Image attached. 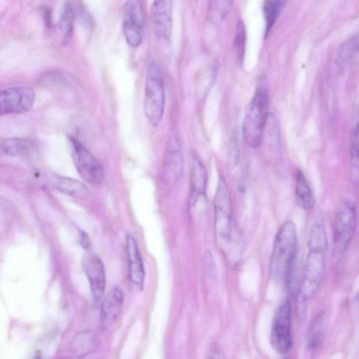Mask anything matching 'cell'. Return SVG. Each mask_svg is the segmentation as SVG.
<instances>
[{
    "label": "cell",
    "mask_w": 359,
    "mask_h": 359,
    "mask_svg": "<svg viewBox=\"0 0 359 359\" xmlns=\"http://www.w3.org/2000/svg\"><path fill=\"white\" fill-rule=\"evenodd\" d=\"M215 242L225 259L236 264L243 252V241L233 217L231 193L223 176H220L214 201Z\"/></svg>",
    "instance_id": "1"
},
{
    "label": "cell",
    "mask_w": 359,
    "mask_h": 359,
    "mask_svg": "<svg viewBox=\"0 0 359 359\" xmlns=\"http://www.w3.org/2000/svg\"><path fill=\"white\" fill-rule=\"evenodd\" d=\"M327 238L325 224L315 222L309 233L299 294L302 302L313 298L318 292L325 272Z\"/></svg>",
    "instance_id": "2"
},
{
    "label": "cell",
    "mask_w": 359,
    "mask_h": 359,
    "mask_svg": "<svg viewBox=\"0 0 359 359\" xmlns=\"http://www.w3.org/2000/svg\"><path fill=\"white\" fill-rule=\"evenodd\" d=\"M297 231L294 222L286 220L278 230L274 238L269 271L278 283H286L295 260Z\"/></svg>",
    "instance_id": "3"
},
{
    "label": "cell",
    "mask_w": 359,
    "mask_h": 359,
    "mask_svg": "<svg viewBox=\"0 0 359 359\" xmlns=\"http://www.w3.org/2000/svg\"><path fill=\"white\" fill-rule=\"evenodd\" d=\"M269 101L267 86L262 78L257 83L243 122L244 140L252 148H257L261 144L269 115Z\"/></svg>",
    "instance_id": "4"
},
{
    "label": "cell",
    "mask_w": 359,
    "mask_h": 359,
    "mask_svg": "<svg viewBox=\"0 0 359 359\" xmlns=\"http://www.w3.org/2000/svg\"><path fill=\"white\" fill-rule=\"evenodd\" d=\"M165 109V88L163 74L159 65L149 64L145 80L143 110L148 122L157 126L163 116Z\"/></svg>",
    "instance_id": "5"
},
{
    "label": "cell",
    "mask_w": 359,
    "mask_h": 359,
    "mask_svg": "<svg viewBox=\"0 0 359 359\" xmlns=\"http://www.w3.org/2000/svg\"><path fill=\"white\" fill-rule=\"evenodd\" d=\"M356 222L355 203L349 199L341 201L337 207L334 222V242L339 254L347 250L354 236Z\"/></svg>",
    "instance_id": "6"
},
{
    "label": "cell",
    "mask_w": 359,
    "mask_h": 359,
    "mask_svg": "<svg viewBox=\"0 0 359 359\" xmlns=\"http://www.w3.org/2000/svg\"><path fill=\"white\" fill-rule=\"evenodd\" d=\"M73 160L82 179L90 185L99 186L104 180V169L98 159L76 138H69Z\"/></svg>",
    "instance_id": "7"
},
{
    "label": "cell",
    "mask_w": 359,
    "mask_h": 359,
    "mask_svg": "<svg viewBox=\"0 0 359 359\" xmlns=\"http://www.w3.org/2000/svg\"><path fill=\"white\" fill-rule=\"evenodd\" d=\"M270 342L273 350L280 355H286L292 349V306L288 301L283 302L276 310Z\"/></svg>",
    "instance_id": "8"
},
{
    "label": "cell",
    "mask_w": 359,
    "mask_h": 359,
    "mask_svg": "<svg viewBox=\"0 0 359 359\" xmlns=\"http://www.w3.org/2000/svg\"><path fill=\"white\" fill-rule=\"evenodd\" d=\"M123 11L126 40L130 46L137 47L143 38L144 12L142 0H126Z\"/></svg>",
    "instance_id": "9"
},
{
    "label": "cell",
    "mask_w": 359,
    "mask_h": 359,
    "mask_svg": "<svg viewBox=\"0 0 359 359\" xmlns=\"http://www.w3.org/2000/svg\"><path fill=\"white\" fill-rule=\"evenodd\" d=\"M34 97V90L27 86H14L0 91V116L29 111Z\"/></svg>",
    "instance_id": "10"
},
{
    "label": "cell",
    "mask_w": 359,
    "mask_h": 359,
    "mask_svg": "<svg viewBox=\"0 0 359 359\" xmlns=\"http://www.w3.org/2000/svg\"><path fill=\"white\" fill-rule=\"evenodd\" d=\"M151 15L156 34L169 39L172 29V0H154Z\"/></svg>",
    "instance_id": "11"
},
{
    "label": "cell",
    "mask_w": 359,
    "mask_h": 359,
    "mask_svg": "<svg viewBox=\"0 0 359 359\" xmlns=\"http://www.w3.org/2000/svg\"><path fill=\"white\" fill-rule=\"evenodd\" d=\"M83 268L95 299H100L106 285L105 271L102 260L95 254H87L83 260Z\"/></svg>",
    "instance_id": "12"
},
{
    "label": "cell",
    "mask_w": 359,
    "mask_h": 359,
    "mask_svg": "<svg viewBox=\"0 0 359 359\" xmlns=\"http://www.w3.org/2000/svg\"><path fill=\"white\" fill-rule=\"evenodd\" d=\"M189 205L196 208L206 199L207 172L195 155L191 157Z\"/></svg>",
    "instance_id": "13"
},
{
    "label": "cell",
    "mask_w": 359,
    "mask_h": 359,
    "mask_svg": "<svg viewBox=\"0 0 359 359\" xmlns=\"http://www.w3.org/2000/svg\"><path fill=\"white\" fill-rule=\"evenodd\" d=\"M183 156L181 146L175 136H171L166 144L163 172L171 182L177 181L183 172Z\"/></svg>",
    "instance_id": "14"
},
{
    "label": "cell",
    "mask_w": 359,
    "mask_h": 359,
    "mask_svg": "<svg viewBox=\"0 0 359 359\" xmlns=\"http://www.w3.org/2000/svg\"><path fill=\"white\" fill-rule=\"evenodd\" d=\"M124 295L119 287H114L104 297L100 309V324L102 329L110 327L119 316Z\"/></svg>",
    "instance_id": "15"
},
{
    "label": "cell",
    "mask_w": 359,
    "mask_h": 359,
    "mask_svg": "<svg viewBox=\"0 0 359 359\" xmlns=\"http://www.w3.org/2000/svg\"><path fill=\"white\" fill-rule=\"evenodd\" d=\"M126 251L129 279L135 286L142 287L145 276L143 260L137 242L131 235L126 238Z\"/></svg>",
    "instance_id": "16"
},
{
    "label": "cell",
    "mask_w": 359,
    "mask_h": 359,
    "mask_svg": "<svg viewBox=\"0 0 359 359\" xmlns=\"http://www.w3.org/2000/svg\"><path fill=\"white\" fill-rule=\"evenodd\" d=\"M48 184L57 191L77 198H86L90 194L89 189L82 182L67 177L53 175L48 180Z\"/></svg>",
    "instance_id": "17"
},
{
    "label": "cell",
    "mask_w": 359,
    "mask_h": 359,
    "mask_svg": "<svg viewBox=\"0 0 359 359\" xmlns=\"http://www.w3.org/2000/svg\"><path fill=\"white\" fill-rule=\"evenodd\" d=\"M100 344L99 334L93 330H86L75 336L72 343L73 354L83 357L95 351Z\"/></svg>",
    "instance_id": "18"
},
{
    "label": "cell",
    "mask_w": 359,
    "mask_h": 359,
    "mask_svg": "<svg viewBox=\"0 0 359 359\" xmlns=\"http://www.w3.org/2000/svg\"><path fill=\"white\" fill-rule=\"evenodd\" d=\"M295 196L298 204L304 210H311L316 203L313 191L304 174L297 171L295 182Z\"/></svg>",
    "instance_id": "19"
},
{
    "label": "cell",
    "mask_w": 359,
    "mask_h": 359,
    "mask_svg": "<svg viewBox=\"0 0 359 359\" xmlns=\"http://www.w3.org/2000/svg\"><path fill=\"white\" fill-rule=\"evenodd\" d=\"M326 316L320 313L313 320L308 332L306 347L309 351H315L320 346L324 337Z\"/></svg>",
    "instance_id": "20"
},
{
    "label": "cell",
    "mask_w": 359,
    "mask_h": 359,
    "mask_svg": "<svg viewBox=\"0 0 359 359\" xmlns=\"http://www.w3.org/2000/svg\"><path fill=\"white\" fill-rule=\"evenodd\" d=\"M6 155L29 157L34 154L35 145L29 140L20 137L6 138Z\"/></svg>",
    "instance_id": "21"
},
{
    "label": "cell",
    "mask_w": 359,
    "mask_h": 359,
    "mask_svg": "<svg viewBox=\"0 0 359 359\" xmlns=\"http://www.w3.org/2000/svg\"><path fill=\"white\" fill-rule=\"evenodd\" d=\"M287 0H265L263 13L265 19V37L268 36L284 9Z\"/></svg>",
    "instance_id": "22"
},
{
    "label": "cell",
    "mask_w": 359,
    "mask_h": 359,
    "mask_svg": "<svg viewBox=\"0 0 359 359\" xmlns=\"http://www.w3.org/2000/svg\"><path fill=\"white\" fill-rule=\"evenodd\" d=\"M359 135L358 123L353 128L350 140V178L353 184H357L359 177Z\"/></svg>",
    "instance_id": "23"
},
{
    "label": "cell",
    "mask_w": 359,
    "mask_h": 359,
    "mask_svg": "<svg viewBox=\"0 0 359 359\" xmlns=\"http://www.w3.org/2000/svg\"><path fill=\"white\" fill-rule=\"evenodd\" d=\"M358 50V35L346 40L339 48L336 55V62L339 66L346 64Z\"/></svg>",
    "instance_id": "24"
},
{
    "label": "cell",
    "mask_w": 359,
    "mask_h": 359,
    "mask_svg": "<svg viewBox=\"0 0 359 359\" xmlns=\"http://www.w3.org/2000/svg\"><path fill=\"white\" fill-rule=\"evenodd\" d=\"M246 42V29L242 20H238L236 24L233 48L238 61L241 63L243 60Z\"/></svg>",
    "instance_id": "25"
},
{
    "label": "cell",
    "mask_w": 359,
    "mask_h": 359,
    "mask_svg": "<svg viewBox=\"0 0 359 359\" xmlns=\"http://www.w3.org/2000/svg\"><path fill=\"white\" fill-rule=\"evenodd\" d=\"M232 0H210L209 6L210 18L212 21L219 22L228 14Z\"/></svg>",
    "instance_id": "26"
},
{
    "label": "cell",
    "mask_w": 359,
    "mask_h": 359,
    "mask_svg": "<svg viewBox=\"0 0 359 359\" xmlns=\"http://www.w3.org/2000/svg\"><path fill=\"white\" fill-rule=\"evenodd\" d=\"M74 12L69 4H67L63 9L61 17V28L63 32V43L67 44L69 41L72 30Z\"/></svg>",
    "instance_id": "27"
},
{
    "label": "cell",
    "mask_w": 359,
    "mask_h": 359,
    "mask_svg": "<svg viewBox=\"0 0 359 359\" xmlns=\"http://www.w3.org/2000/svg\"><path fill=\"white\" fill-rule=\"evenodd\" d=\"M240 154L238 135L237 131H234L230 140L229 149V161L230 163L235 165L238 163Z\"/></svg>",
    "instance_id": "28"
},
{
    "label": "cell",
    "mask_w": 359,
    "mask_h": 359,
    "mask_svg": "<svg viewBox=\"0 0 359 359\" xmlns=\"http://www.w3.org/2000/svg\"><path fill=\"white\" fill-rule=\"evenodd\" d=\"M6 155V138L0 137V157Z\"/></svg>",
    "instance_id": "29"
},
{
    "label": "cell",
    "mask_w": 359,
    "mask_h": 359,
    "mask_svg": "<svg viewBox=\"0 0 359 359\" xmlns=\"http://www.w3.org/2000/svg\"><path fill=\"white\" fill-rule=\"evenodd\" d=\"M81 244L83 248H88L90 247V240L86 233L81 235Z\"/></svg>",
    "instance_id": "30"
}]
</instances>
